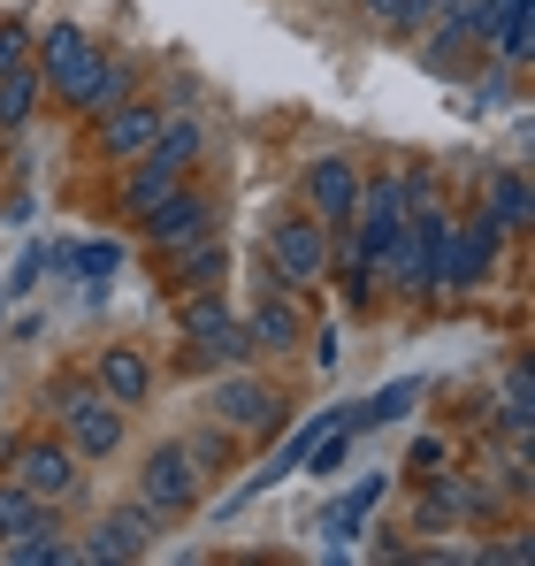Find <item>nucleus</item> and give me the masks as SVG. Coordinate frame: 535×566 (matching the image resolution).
I'll list each match as a JSON object with an SVG mask.
<instances>
[{"instance_id": "obj_16", "label": "nucleus", "mask_w": 535, "mask_h": 566, "mask_svg": "<svg viewBox=\"0 0 535 566\" xmlns=\"http://www.w3.org/2000/svg\"><path fill=\"white\" fill-rule=\"evenodd\" d=\"M497 429H505L513 444H535V368H528V353L505 360V382H497Z\"/></svg>"}, {"instance_id": "obj_5", "label": "nucleus", "mask_w": 535, "mask_h": 566, "mask_svg": "<svg viewBox=\"0 0 535 566\" xmlns=\"http://www.w3.org/2000/svg\"><path fill=\"white\" fill-rule=\"evenodd\" d=\"M214 222H222V199H214V191H199L191 177H183V185L169 191V199H161V207H154V214H146L138 230H146V245H154V253L169 261V253H183V245L214 238Z\"/></svg>"}, {"instance_id": "obj_26", "label": "nucleus", "mask_w": 535, "mask_h": 566, "mask_svg": "<svg viewBox=\"0 0 535 566\" xmlns=\"http://www.w3.org/2000/svg\"><path fill=\"white\" fill-rule=\"evenodd\" d=\"M521 70H505V62H482V77H474V107L466 115H497V107H521V85H513Z\"/></svg>"}, {"instance_id": "obj_17", "label": "nucleus", "mask_w": 535, "mask_h": 566, "mask_svg": "<svg viewBox=\"0 0 535 566\" xmlns=\"http://www.w3.org/2000/svg\"><path fill=\"white\" fill-rule=\"evenodd\" d=\"M77 559V544H70V528L46 513V521H31V528H15L8 544H0V566H70Z\"/></svg>"}, {"instance_id": "obj_7", "label": "nucleus", "mask_w": 535, "mask_h": 566, "mask_svg": "<svg viewBox=\"0 0 535 566\" xmlns=\"http://www.w3.org/2000/svg\"><path fill=\"white\" fill-rule=\"evenodd\" d=\"M161 123H169V99H146V93H130V99H115L99 123H92V146H99V161H115V169H130L154 138H161Z\"/></svg>"}, {"instance_id": "obj_21", "label": "nucleus", "mask_w": 535, "mask_h": 566, "mask_svg": "<svg viewBox=\"0 0 535 566\" xmlns=\"http://www.w3.org/2000/svg\"><path fill=\"white\" fill-rule=\"evenodd\" d=\"M482 62H505V70H528L535 62V0L528 8H513L490 39H482Z\"/></svg>"}, {"instance_id": "obj_34", "label": "nucleus", "mask_w": 535, "mask_h": 566, "mask_svg": "<svg viewBox=\"0 0 535 566\" xmlns=\"http://www.w3.org/2000/svg\"><path fill=\"white\" fill-rule=\"evenodd\" d=\"M0 322H8V291H0Z\"/></svg>"}, {"instance_id": "obj_24", "label": "nucleus", "mask_w": 535, "mask_h": 566, "mask_svg": "<svg viewBox=\"0 0 535 566\" xmlns=\"http://www.w3.org/2000/svg\"><path fill=\"white\" fill-rule=\"evenodd\" d=\"M413 406H421V376H398V382H382L375 398L353 406V429H390V421H406Z\"/></svg>"}, {"instance_id": "obj_3", "label": "nucleus", "mask_w": 535, "mask_h": 566, "mask_svg": "<svg viewBox=\"0 0 535 566\" xmlns=\"http://www.w3.org/2000/svg\"><path fill=\"white\" fill-rule=\"evenodd\" d=\"M0 474L23 482V490H31L39 505H54V513L85 490V460H77L70 444H54V437H23V444H8V452H0Z\"/></svg>"}, {"instance_id": "obj_1", "label": "nucleus", "mask_w": 535, "mask_h": 566, "mask_svg": "<svg viewBox=\"0 0 535 566\" xmlns=\"http://www.w3.org/2000/svg\"><path fill=\"white\" fill-rule=\"evenodd\" d=\"M46 413L62 421V444H70L77 460H115V452H123L130 413H123L92 376H54L46 382Z\"/></svg>"}, {"instance_id": "obj_25", "label": "nucleus", "mask_w": 535, "mask_h": 566, "mask_svg": "<svg viewBox=\"0 0 535 566\" xmlns=\"http://www.w3.org/2000/svg\"><path fill=\"white\" fill-rule=\"evenodd\" d=\"M222 322H238V306H230V298H222L214 283H207V291H191V298L177 306V337H183V345H199V337H214Z\"/></svg>"}, {"instance_id": "obj_31", "label": "nucleus", "mask_w": 535, "mask_h": 566, "mask_svg": "<svg viewBox=\"0 0 535 566\" xmlns=\"http://www.w3.org/2000/svg\"><path fill=\"white\" fill-rule=\"evenodd\" d=\"M482 559H505V566H521V559H535L528 528H513V536H505V544H482Z\"/></svg>"}, {"instance_id": "obj_28", "label": "nucleus", "mask_w": 535, "mask_h": 566, "mask_svg": "<svg viewBox=\"0 0 535 566\" xmlns=\"http://www.w3.org/2000/svg\"><path fill=\"white\" fill-rule=\"evenodd\" d=\"M46 513H54V505H39V497H31L23 482H8V474H0V544H8L15 528H31V521H46Z\"/></svg>"}, {"instance_id": "obj_33", "label": "nucleus", "mask_w": 535, "mask_h": 566, "mask_svg": "<svg viewBox=\"0 0 535 566\" xmlns=\"http://www.w3.org/2000/svg\"><path fill=\"white\" fill-rule=\"evenodd\" d=\"M444 8H451V0H429V15H444Z\"/></svg>"}, {"instance_id": "obj_32", "label": "nucleus", "mask_w": 535, "mask_h": 566, "mask_svg": "<svg viewBox=\"0 0 535 566\" xmlns=\"http://www.w3.org/2000/svg\"><path fill=\"white\" fill-rule=\"evenodd\" d=\"M46 276V245H31V253H23V261H15V291H31V283Z\"/></svg>"}, {"instance_id": "obj_12", "label": "nucleus", "mask_w": 535, "mask_h": 566, "mask_svg": "<svg viewBox=\"0 0 535 566\" xmlns=\"http://www.w3.org/2000/svg\"><path fill=\"white\" fill-rule=\"evenodd\" d=\"M85 376L99 382V390H107L123 413H138V406L154 398V368H146V353H138V345H99Z\"/></svg>"}, {"instance_id": "obj_30", "label": "nucleus", "mask_w": 535, "mask_h": 566, "mask_svg": "<svg viewBox=\"0 0 535 566\" xmlns=\"http://www.w3.org/2000/svg\"><path fill=\"white\" fill-rule=\"evenodd\" d=\"M451 452H444V437H413V452H406V474H429V468H444Z\"/></svg>"}, {"instance_id": "obj_29", "label": "nucleus", "mask_w": 535, "mask_h": 566, "mask_svg": "<svg viewBox=\"0 0 535 566\" xmlns=\"http://www.w3.org/2000/svg\"><path fill=\"white\" fill-rule=\"evenodd\" d=\"M15 62H31V23L0 15V70H15Z\"/></svg>"}, {"instance_id": "obj_22", "label": "nucleus", "mask_w": 535, "mask_h": 566, "mask_svg": "<svg viewBox=\"0 0 535 566\" xmlns=\"http://www.w3.org/2000/svg\"><path fill=\"white\" fill-rule=\"evenodd\" d=\"M199 154H207V130H199L191 115H169V123H161V138L146 146V161H161V169H177V177L199 169Z\"/></svg>"}, {"instance_id": "obj_13", "label": "nucleus", "mask_w": 535, "mask_h": 566, "mask_svg": "<svg viewBox=\"0 0 535 566\" xmlns=\"http://www.w3.org/2000/svg\"><path fill=\"white\" fill-rule=\"evenodd\" d=\"M92 54H99V46H92V31H85V23H70V15H62V23H46V31H31V70H39L46 85H62L70 70H85Z\"/></svg>"}, {"instance_id": "obj_11", "label": "nucleus", "mask_w": 535, "mask_h": 566, "mask_svg": "<svg viewBox=\"0 0 535 566\" xmlns=\"http://www.w3.org/2000/svg\"><path fill=\"white\" fill-rule=\"evenodd\" d=\"M245 329H253V353H298L306 322H298V306H291V283H275V276L261 269V298H253Z\"/></svg>"}, {"instance_id": "obj_23", "label": "nucleus", "mask_w": 535, "mask_h": 566, "mask_svg": "<svg viewBox=\"0 0 535 566\" xmlns=\"http://www.w3.org/2000/svg\"><path fill=\"white\" fill-rule=\"evenodd\" d=\"M222 269H230L222 238H199V245L169 253V291H207V283H222Z\"/></svg>"}, {"instance_id": "obj_2", "label": "nucleus", "mask_w": 535, "mask_h": 566, "mask_svg": "<svg viewBox=\"0 0 535 566\" xmlns=\"http://www.w3.org/2000/svg\"><path fill=\"white\" fill-rule=\"evenodd\" d=\"M283 390H268L261 376H245V368H222V382L207 390V421H222L230 437H245V444H268V437H283Z\"/></svg>"}, {"instance_id": "obj_10", "label": "nucleus", "mask_w": 535, "mask_h": 566, "mask_svg": "<svg viewBox=\"0 0 535 566\" xmlns=\"http://www.w3.org/2000/svg\"><path fill=\"white\" fill-rule=\"evenodd\" d=\"M359 169L353 154H322V161H306V214H322V222H353V199H359Z\"/></svg>"}, {"instance_id": "obj_9", "label": "nucleus", "mask_w": 535, "mask_h": 566, "mask_svg": "<svg viewBox=\"0 0 535 566\" xmlns=\"http://www.w3.org/2000/svg\"><path fill=\"white\" fill-rule=\"evenodd\" d=\"M161 528H169V521H161L154 505H115V513L92 528L85 544H77V559H92V566H107V559H146Z\"/></svg>"}, {"instance_id": "obj_14", "label": "nucleus", "mask_w": 535, "mask_h": 566, "mask_svg": "<svg viewBox=\"0 0 535 566\" xmlns=\"http://www.w3.org/2000/svg\"><path fill=\"white\" fill-rule=\"evenodd\" d=\"M245 360H261V353H253V329H245V314H238V322H222L214 337L183 345L177 376H222V368H245Z\"/></svg>"}, {"instance_id": "obj_15", "label": "nucleus", "mask_w": 535, "mask_h": 566, "mask_svg": "<svg viewBox=\"0 0 535 566\" xmlns=\"http://www.w3.org/2000/svg\"><path fill=\"white\" fill-rule=\"evenodd\" d=\"M513 245L535 230V199H528V169H497V177H482V199H474Z\"/></svg>"}, {"instance_id": "obj_8", "label": "nucleus", "mask_w": 535, "mask_h": 566, "mask_svg": "<svg viewBox=\"0 0 535 566\" xmlns=\"http://www.w3.org/2000/svg\"><path fill=\"white\" fill-rule=\"evenodd\" d=\"M46 93L62 99L70 115L99 123V115H107L115 99H130V93H138V62H123V54H107V46H99L85 70H70V77H62V85H46Z\"/></svg>"}, {"instance_id": "obj_20", "label": "nucleus", "mask_w": 535, "mask_h": 566, "mask_svg": "<svg viewBox=\"0 0 535 566\" xmlns=\"http://www.w3.org/2000/svg\"><path fill=\"white\" fill-rule=\"evenodd\" d=\"M39 99H46V77H39L31 62H15V70H0V138H15V130H31V115H39Z\"/></svg>"}, {"instance_id": "obj_27", "label": "nucleus", "mask_w": 535, "mask_h": 566, "mask_svg": "<svg viewBox=\"0 0 535 566\" xmlns=\"http://www.w3.org/2000/svg\"><path fill=\"white\" fill-rule=\"evenodd\" d=\"M183 452H191V468H199V474H222L230 460H238V437L214 421V429H191V437H183Z\"/></svg>"}, {"instance_id": "obj_6", "label": "nucleus", "mask_w": 535, "mask_h": 566, "mask_svg": "<svg viewBox=\"0 0 535 566\" xmlns=\"http://www.w3.org/2000/svg\"><path fill=\"white\" fill-rule=\"evenodd\" d=\"M199 497H207V474L191 468L183 437L177 444H154L146 468H138V505H154L161 521H183V513H199Z\"/></svg>"}, {"instance_id": "obj_18", "label": "nucleus", "mask_w": 535, "mask_h": 566, "mask_svg": "<svg viewBox=\"0 0 535 566\" xmlns=\"http://www.w3.org/2000/svg\"><path fill=\"white\" fill-rule=\"evenodd\" d=\"M177 185H183L177 169H161V161H146V154H138V161H130V177H123V191H115L123 222H146V214H154V207H161Z\"/></svg>"}, {"instance_id": "obj_19", "label": "nucleus", "mask_w": 535, "mask_h": 566, "mask_svg": "<svg viewBox=\"0 0 535 566\" xmlns=\"http://www.w3.org/2000/svg\"><path fill=\"white\" fill-rule=\"evenodd\" d=\"M382 490H390V482H382V474H367V482H359V490H345V497H337V505H329V513H322L314 528H322V536H329V544L345 552L359 528H367V513L382 505Z\"/></svg>"}, {"instance_id": "obj_4", "label": "nucleus", "mask_w": 535, "mask_h": 566, "mask_svg": "<svg viewBox=\"0 0 535 566\" xmlns=\"http://www.w3.org/2000/svg\"><path fill=\"white\" fill-rule=\"evenodd\" d=\"M261 269L275 283H291V291L322 283L329 276V222H322V214H283L261 238Z\"/></svg>"}]
</instances>
